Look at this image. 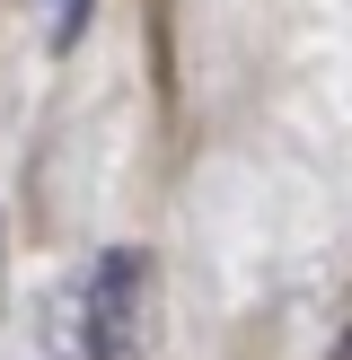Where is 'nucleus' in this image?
I'll use <instances>...</instances> for the list:
<instances>
[{"label": "nucleus", "instance_id": "nucleus-1", "mask_svg": "<svg viewBox=\"0 0 352 360\" xmlns=\"http://www.w3.org/2000/svg\"><path fill=\"white\" fill-rule=\"evenodd\" d=\"M158 334V264L141 246L88 255L35 316V343L53 360H141Z\"/></svg>", "mask_w": 352, "mask_h": 360}]
</instances>
